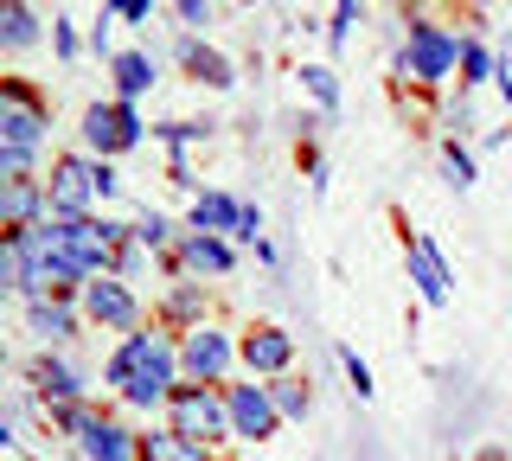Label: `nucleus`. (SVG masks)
Here are the masks:
<instances>
[{
	"label": "nucleus",
	"mask_w": 512,
	"mask_h": 461,
	"mask_svg": "<svg viewBox=\"0 0 512 461\" xmlns=\"http://www.w3.org/2000/svg\"><path fill=\"white\" fill-rule=\"evenodd\" d=\"M167 417H173L180 436H192V442H205V449H212V442L231 436V397H224L218 385H173Z\"/></svg>",
	"instance_id": "nucleus-2"
},
{
	"label": "nucleus",
	"mask_w": 512,
	"mask_h": 461,
	"mask_svg": "<svg viewBox=\"0 0 512 461\" xmlns=\"http://www.w3.org/2000/svg\"><path fill=\"white\" fill-rule=\"evenodd\" d=\"M39 212H52V193H45L39 180H0V225H7V231L45 225Z\"/></svg>",
	"instance_id": "nucleus-11"
},
{
	"label": "nucleus",
	"mask_w": 512,
	"mask_h": 461,
	"mask_svg": "<svg viewBox=\"0 0 512 461\" xmlns=\"http://www.w3.org/2000/svg\"><path fill=\"white\" fill-rule=\"evenodd\" d=\"M180 65H186V77H199V84H212V90H231L237 77H231V58L224 52H212V45H199V39H180Z\"/></svg>",
	"instance_id": "nucleus-16"
},
{
	"label": "nucleus",
	"mask_w": 512,
	"mask_h": 461,
	"mask_svg": "<svg viewBox=\"0 0 512 461\" xmlns=\"http://www.w3.org/2000/svg\"><path fill=\"white\" fill-rule=\"evenodd\" d=\"M52 45H58V58H77V33H71V20H58V26H52Z\"/></svg>",
	"instance_id": "nucleus-32"
},
{
	"label": "nucleus",
	"mask_w": 512,
	"mask_h": 461,
	"mask_svg": "<svg viewBox=\"0 0 512 461\" xmlns=\"http://www.w3.org/2000/svg\"><path fill=\"white\" fill-rule=\"evenodd\" d=\"M84 314L96 327H128V333H135V321H141V308H135V295H128L122 276H90L84 282Z\"/></svg>",
	"instance_id": "nucleus-10"
},
{
	"label": "nucleus",
	"mask_w": 512,
	"mask_h": 461,
	"mask_svg": "<svg viewBox=\"0 0 512 461\" xmlns=\"http://www.w3.org/2000/svg\"><path fill=\"white\" fill-rule=\"evenodd\" d=\"M487 71H493V58L480 52L474 39H461V90H474V84H480V77H487Z\"/></svg>",
	"instance_id": "nucleus-28"
},
{
	"label": "nucleus",
	"mask_w": 512,
	"mask_h": 461,
	"mask_svg": "<svg viewBox=\"0 0 512 461\" xmlns=\"http://www.w3.org/2000/svg\"><path fill=\"white\" fill-rule=\"evenodd\" d=\"M173 372H180V346H173L167 333H154V327H135L116 353H109L103 385H116L122 404L154 410V404H167V397H173Z\"/></svg>",
	"instance_id": "nucleus-1"
},
{
	"label": "nucleus",
	"mask_w": 512,
	"mask_h": 461,
	"mask_svg": "<svg viewBox=\"0 0 512 461\" xmlns=\"http://www.w3.org/2000/svg\"><path fill=\"white\" fill-rule=\"evenodd\" d=\"M340 365H346V385L359 391V397H372V391H378V385H372V365H365L359 353H340Z\"/></svg>",
	"instance_id": "nucleus-30"
},
{
	"label": "nucleus",
	"mask_w": 512,
	"mask_h": 461,
	"mask_svg": "<svg viewBox=\"0 0 512 461\" xmlns=\"http://www.w3.org/2000/svg\"><path fill=\"white\" fill-rule=\"evenodd\" d=\"M237 225H244V199H231V193H199V199H192L186 231H205V237H237Z\"/></svg>",
	"instance_id": "nucleus-14"
},
{
	"label": "nucleus",
	"mask_w": 512,
	"mask_h": 461,
	"mask_svg": "<svg viewBox=\"0 0 512 461\" xmlns=\"http://www.w3.org/2000/svg\"><path fill=\"white\" fill-rule=\"evenodd\" d=\"M224 397H231V436H244V442L276 436L282 410H276V397H269V385H231Z\"/></svg>",
	"instance_id": "nucleus-9"
},
{
	"label": "nucleus",
	"mask_w": 512,
	"mask_h": 461,
	"mask_svg": "<svg viewBox=\"0 0 512 461\" xmlns=\"http://www.w3.org/2000/svg\"><path fill=\"white\" fill-rule=\"evenodd\" d=\"M269 397H276V410H282V423H301L308 417V385H301V378H276V385H269Z\"/></svg>",
	"instance_id": "nucleus-22"
},
{
	"label": "nucleus",
	"mask_w": 512,
	"mask_h": 461,
	"mask_svg": "<svg viewBox=\"0 0 512 461\" xmlns=\"http://www.w3.org/2000/svg\"><path fill=\"white\" fill-rule=\"evenodd\" d=\"M109 71H116V103L148 97V90H154V77H160L148 52H116V58H109Z\"/></svg>",
	"instance_id": "nucleus-18"
},
{
	"label": "nucleus",
	"mask_w": 512,
	"mask_h": 461,
	"mask_svg": "<svg viewBox=\"0 0 512 461\" xmlns=\"http://www.w3.org/2000/svg\"><path fill=\"white\" fill-rule=\"evenodd\" d=\"M32 39H39L32 7H26V0H0V45H7V52H26Z\"/></svg>",
	"instance_id": "nucleus-20"
},
{
	"label": "nucleus",
	"mask_w": 512,
	"mask_h": 461,
	"mask_svg": "<svg viewBox=\"0 0 512 461\" xmlns=\"http://www.w3.org/2000/svg\"><path fill=\"white\" fill-rule=\"evenodd\" d=\"M116 193H122V173L109 161H96V199H116Z\"/></svg>",
	"instance_id": "nucleus-31"
},
{
	"label": "nucleus",
	"mask_w": 512,
	"mask_h": 461,
	"mask_svg": "<svg viewBox=\"0 0 512 461\" xmlns=\"http://www.w3.org/2000/svg\"><path fill=\"white\" fill-rule=\"evenodd\" d=\"M45 129H52L45 103L32 97L20 77H7V84H0V148H13V154H39Z\"/></svg>",
	"instance_id": "nucleus-4"
},
{
	"label": "nucleus",
	"mask_w": 512,
	"mask_h": 461,
	"mask_svg": "<svg viewBox=\"0 0 512 461\" xmlns=\"http://www.w3.org/2000/svg\"><path fill=\"white\" fill-rule=\"evenodd\" d=\"M148 13H154V0H128V20H135V26L148 20Z\"/></svg>",
	"instance_id": "nucleus-34"
},
{
	"label": "nucleus",
	"mask_w": 512,
	"mask_h": 461,
	"mask_svg": "<svg viewBox=\"0 0 512 461\" xmlns=\"http://www.w3.org/2000/svg\"><path fill=\"white\" fill-rule=\"evenodd\" d=\"M237 353H244V365H250V372H269V378H282V372H288V359H295V333H282V327H250Z\"/></svg>",
	"instance_id": "nucleus-13"
},
{
	"label": "nucleus",
	"mask_w": 512,
	"mask_h": 461,
	"mask_svg": "<svg viewBox=\"0 0 512 461\" xmlns=\"http://www.w3.org/2000/svg\"><path fill=\"white\" fill-rule=\"evenodd\" d=\"M141 449L148 461H205V442L180 436V429H154V436H141Z\"/></svg>",
	"instance_id": "nucleus-21"
},
{
	"label": "nucleus",
	"mask_w": 512,
	"mask_h": 461,
	"mask_svg": "<svg viewBox=\"0 0 512 461\" xmlns=\"http://www.w3.org/2000/svg\"><path fill=\"white\" fill-rule=\"evenodd\" d=\"M301 84L314 90V103H320V109H340V84H333V71H327V65H308V71H301Z\"/></svg>",
	"instance_id": "nucleus-27"
},
{
	"label": "nucleus",
	"mask_w": 512,
	"mask_h": 461,
	"mask_svg": "<svg viewBox=\"0 0 512 461\" xmlns=\"http://www.w3.org/2000/svg\"><path fill=\"white\" fill-rule=\"evenodd\" d=\"M167 314H173V321H199V314H205V289H199V282H180V289L167 295Z\"/></svg>",
	"instance_id": "nucleus-25"
},
{
	"label": "nucleus",
	"mask_w": 512,
	"mask_h": 461,
	"mask_svg": "<svg viewBox=\"0 0 512 461\" xmlns=\"http://www.w3.org/2000/svg\"><path fill=\"white\" fill-rule=\"evenodd\" d=\"M173 263H180V269H199V276H224V269H231V244H224V237H205V231H186Z\"/></svg>",
	"instance_id": "nucleus-17"
},
{
	"label": "nucleus",
	"mask_w": 512,
	"mask_h": 461,
	"mask_svg": "<svg viewBox=\"0 0 512 461\" xmlns=\"http://www.w3.org/2000/svg\"><path fill=\"white\" fill-rule=\"evenodd\" d=\"M77 442H84L90 461H148V449H141L135 429H128V423H109V417H96Z\"/></svg>",
	"instance_id": "nucleus-12"
},
{
	"label": "nucleus",
	"mask_w": 512,
	"mask_h": 461,
	"mask_svg": "<svg viewBox=\"0 0 512 461\" xmlns=\"http://www.w3.org/2000/svg\"><path fill=\"white\" fill-rule=\"evenodd\" d=\"M442 167H448V180H455L461 193H468V186H474V154L461 148V141H442Z\"/></svg>",
	"instance_id": "nucleus-26"
},
{
	"label": "nucleus",
	"mask_w": 512,
	"mask_h": 461,
	"mask_svg": "<svg viewBox=\"0 0 512 461\" xmlns=\"http://www.w3.org/2000/svg\"><path fill=\"white\" fill-rule=\"evenodd\" d=\"M141 135H148V122L135 116V103H90L84 109V148L96 161H116V154L141 148Z\"/></svg>",
	"instance_id": "nucleus-5"
},
{
	"label": "nucleus",
	"mask_w": 512,
	"mask_h": 461,
	"mask_svg": "<svg viewBox=\"0 0 512 461\" xmlns=\"http://www.w3.org/2000/svg\"><path fill=\"white\" fill-rule=\"evenodd\" d=\"M455 65H461V39L442 33L436 20H410V39H404V52H397V77H410V84H442Z\"/></svg>",
	"instance_id": "nucleus-3"
},
{
	"label": "nucleus",
	"mask_w": 512,
	"mask_h": 461,
	"mask_svg": "<svg viewBox=\"0 0 512 461\" xmlns=\"http://www.w3.org/2000/svg\"><path fill=\"white\" fill-rule=\"evenodd\" d=\"M506 58H512V52H506Z\"/></svg>",
	"instance_id": "nucleus-35"
},
{
	"label": "nucleus",
	"mask_w": 512,
	"mask_h": 461,
	"mask_svg": "<svg viewBox=\"0 0 512 461\" xmlns=\"http://www.w3.org/2000/svg\"><path fill=\"white\" fill-rule=\"evenodd\" d=\"M180 20L186 26H205V20H212V0H180Z\"/></svg>",
	"instance_id": "nucleus-33"
},
{
	"label": "nucleus",
	"mask_w": 512,
	"mask_h": 461,
	"mask_svg": "<svg viewBox=\"0 0 512 461\" xmlns=\"http://www.w3.org/2000/svg\"><path fill=\"white\" fill-rule=\"evenodd\" d=\"M352 20H359V0H333V26H327V39H333V45H346V39H352Z\"/></svg>",
	"instance_id": "nucleus-29"
},
{
	"label": "nucleus",
	"mask_w": 512,
	"mask_h": 461,
	"mask_svg": "<svg viewBox=\"0 0 512 461\" xmlns=\"http://www.w3.org/2000/svg\"><path fill=\"white\" fill-rule=\"evenodd\" d=\"M26 378H32V391H39L45 404H77V397H84V378H77L64 359H32Z\"/></svg>",
	"instance_id": "nucleus-15"
},
{
	"label": "nucleus",
	"mask_w": 512,
	"mask_h": 461,
	"mask_svg": "<svg viewBox=\"0 0 512 461\" xmlns=\"http://www.w3.org/2000/svg\"><path fill=\"white\" fill-rule=\"evenodd\" d=\"M26 327L39 333L45 346H58V340H71V333H77V314L64 308V301H26Z\"/></svg>",
	"instance_id": "nucleus-19"
},
{
	"label": "nucleus",
	"mask_w": 512,
	"mask_h": 461,
	"mask_svg": "<svg viewBox=\"0 0 512 461\" xmlns=\"http://www.w3.org/2000/svg\"><path fill=\"white\" fill-rule=\"evenodd\" d=\"M135 237H141V244H148V250H173V244H180L186 231H173V225H167V218H160V212H141Z\"/></svg>",
	"instance_id": "nucleus-23"
},
{
	"label": "nucleus",
	"mask_w": 512,
	"mask_h": 461,
	"mask_svg": "<svg viewBox=\"0 0 512 461\" xmlns=\"http://www.w3.org/2000/svg\"><path fill=\"white\" fill-rule=\"evenodd\" d=\"M404 263H410V282H416V295H423L429 308H442V301H448V289H455V276H448V263H442L436 237L410 231V237H404Z\"/></svg>",
	"instance_id": "nucleus-8"
},
{
	"label": "nucleus",
	"mask_w": 512,
	"mask_h": 461,
	"mask_svg": "<svg viewBox=\"0 0 512 461\" xmlns=\"http://www.w3.org/2000/svg\"><path fill=\"white\" fill-rule=\"evenodd\" d=\"M160 141H167V148L173 154H186L192 148V141H205V135H212V122H160V129H154Z\"/></svg>",
	"instance_id": "nucleus-24"
},
{
	"label": "nucleus",
	"mask_w": 512,
	"mask_h": 461,
	"mask_svg": "<svg viewBox=\"0 0 512 461\" xmlns=\"http://www.w3.org/2000/svg\"><path fill=\"white\" fill-rule=\"evenodd\" d=\"M231 359H244L231 346V333L224 327H192L186 340H180V372L192 378V385H224V372H231Z\"/></svg>",
	"instance_id": "nucleus-6"
},
{
	"label": "nucleus",
	"mask_w": 512,
	"mask_h": 461,
	"mask_svg": "<svg viewBox=\"0 0 512 461\" xmlns=\"http://www.w3.org/2000/svg\"><path fill=\"white\" fill-rule=\"evenodd\" d=\"M52 218H90V199H96V161L90 154H64L52 167Z\"/></svg>",
	"instance_id": "nucleus-7"
}]
</instances>
